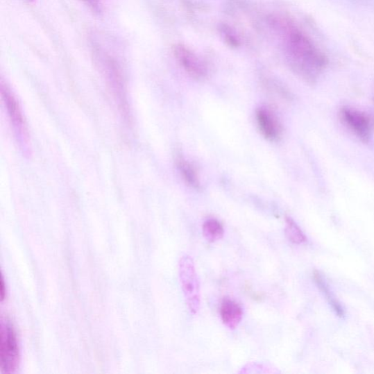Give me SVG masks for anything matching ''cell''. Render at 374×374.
Listing matches in <instances>:
<instances>
[{"mask_svg": "<svg viewBox=\"0 0 374 374\" xmlns=\"http://www.w3.org/2000/svg\"><path fill=\"white\" fill-rule=\"evenodd\" d=\"M178 275L189 312L197 315L201 309V288L195 262L184 255L178 262Z\"/></svg>", "mask_w": 374, "mask_h": 374, "instance_id": "obj_3", "label": "cell"}, {"mask_svg": "<svg viewBox=\"0 0 374 374\" xmlns=\"http://www.w3.org/2000/svg\"><path fill=\"white\" fill-rule=\"evenodd\" d=\"M96 13L102 12V6L100 0H83Z\"/></svg>", "mask_w": 374, "mask_h": 374, "instance_id": "obj_13", "label": "cell"}, {"mask_svg": "<svg viewBox=\"0 0 374 374\" xmlns=\"http://www.w3.org/2000/svg\"><path fill=\"white\" fill-rule=\"evenodd\" d=\"M175 57L186 72L193 78L200 79L206 75V67L196 55L182 45L173 48Z\"/></svg>", "mask_w": 374, "mask_h": 374, "instance_id": "obj_6", "label": "cell"}, {"mask_svg": "<svg viewBox=\"0 0 374 374\" xmlns=\"http://www.w3.org/2000/svg\"><path fill=\"white\" fill-rule=\"evenodd\" d=\"M285 234L288 240L295 244L306 243L307 238L296 221L290 217L285 221Z\"/></svg>", "mask_w": 374, "mask_h": 374, "instance_id": "obj_10", "label": "cell"}, {"mask_svg": "<svg viewBox=\"0 0 374 374\" xmlns=\"http://www.w3.org/2000/svg\"><path fill=\"white\" fill-rule=\"evenodd\" d=\"M314 276H315L316 282H317L318 285L320 286L321 289H323L327 297L330 298V301L331 304L332 305V307H334L335 311L338 313L339 315H343V312L340 306V304H339L337 300L331 298L330 295H328V287H326L325 283L324 282V280L322 278V276L320 274H318L317 273L314 274Z\"/></svg>", "mask_w": 374, "mask_h": 374, "instance_id": "obj_12", "label": "cell"}, {"mask_svg": "<svg viewBox=\"0 0 374 374\" xmlns=\"http://www.w3.org/2000/svg\"><path fill=\"white\" fill-rule=\"evenodd\" d=\"M339 116L344 126L360 141L364 143L370 142L373 124L369 116L359 110L348 106L340 109Z\"/></svg>", "mask_w": 374, "mask_h": 374, "instance_id": "obj_4", "label": "cell"}, {"mask_svg": "<svg viewBox=\"0 0 374 374\" xmlns=\"http://www.w3.org/2000/svg\"><path fill=\"white\" fill-rule=\"evenodd\" d=\"M26 1H27L28 3H35V0H26Z\"/></svg>", "mask_w": 374, "mask_h": 374, "instance_id": "obj_15", "label": "cell"}, {"mask_svg": "<svg viewBox=\"0 0 374 374\" xmlns=\"http://www.w3.org/2000/svg\"><path fill=\"white\" fill-rule=\"evenodd\" d=\"M220 316L221 321L230 330H235L241 323L244 310L241 305L229 298H224L221 303Z\"/></svg>", "mask_w": 374, "mask_h": 374, "instance_id": "obj_7", "label": "cell"}, {"mask_svg": "<svg viewBox=\"0 0 374 374\" xmlns=\"http://www.w3.org/2000/svg\"><path fill=\"white\" fill-rule=\"evenodd\" d=\"M6 94V102L8 103L10 115L12 116L13 120L16 121L19 124H20L22 122V119L19 108L17 104V101L12 98L10 93L7 92V89Z\"/></svg>", "mask_w": 374, "mask_h": 374, "instance_id": "obj_11", "label": "cell"}, {"mask_svg": "<svg viewBox=\"0 0 374 374\" xmlns=\"http://www.w3.org/2000/svg\"><path fill=\"white\" fill-rule=\"evenodd\" d=\"M0 362L1 371L15 373L20 363V348L15 325L8 316H1L0 324Z\"/></svg>", "mask_w": 374, "mask_h": 374, "instance_id": "obj_2", "label": "cell"}, {"mask_svg": "<svg viewBox=\"0 0 374 374\" xmlns=\"http://www.w3.org/2000/svg\"><path fill=\"white\" fill-rule=\"evenodd\" d=\"M224 228L216 219H207L203 226V237L210 243L216 242L224 237Z\"/></svg>", "mask_w": 374, "mask_h": 374, "instance_id": "obj_9", "label": "cell"}, {"mask_svg": "<svg viewBox=\"0 0 374 374\" xmlns=\"http://www.w3.org/2000/svg\"><path fill=\"white\" fill-rule=\"evenodd\" d=\"M6 285L5 284L4 277L2 275V280H1V300L2 302L6 299Z\"/></svg>", "mask_w": 374, "mask_h": 374, "instance_id": "obj_14", "label": "cell"}, {"mask_svg": "<svg viewBox=\"0 0 374 374\" xmlns=\"http://www.w3.org/2000/svg\"><path fill=\"white\" fill-rule=\"evenodd\" d=\"M289 46L294 60L296 71L305 80L314 83L325 67V60L314 49L309 40L298 32L290 33Z\"/></svg>", "mask_w": 374, "mask_h": 374, "instance_id": "obj_1", "label": "cell"}, {"mask_svg": "<svg viewBox=\"0 0 374 374\" xmlns=\"http://www.w3.org/2000/svg\"><path fill=\"white\" fill-rule=\"evenodd\" d=\"M178 169L186 183L194 188L201 186L198 173L195 167L182 157L177 160Z\"/></svg>", "mask_w": 374, "mask_h": 374, "instance_id": "obj_8", "label": "cell"}, {"mask_svg": "<svg viewBox=\"0 0 374 374\" xmlns=\"http://www.w3.org/2000/svg\"><path fill=\"white\" fill-rule=\"evenodd\" d=\"M256 120L261 134L271 142L279 141L282 135V124L267 107H260L256 110Z\"/></svg>", "mask_w": 374, "mask_h": 374, "instance_id": "obj_5", "label": "cell"}]
</instances>
